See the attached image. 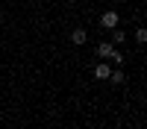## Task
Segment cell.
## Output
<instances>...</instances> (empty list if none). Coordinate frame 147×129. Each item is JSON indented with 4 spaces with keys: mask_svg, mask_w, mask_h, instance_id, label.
Returning a JSON list of instances; mask_svg holds the SVG:
<instances>
[{
    "mask_svg": "<svg viewBox=\"0 0 147 129\" xmlns=\"http://www.w3.org/2000/svg\"><path fill=\"white\" fill-rule=\"evenodd\" d=\"M109 79H112L115 85H124V82H127V76H124V70H112V74H109Z\"/></svg>",
    "mask_w": 147,
    "mask_h": 129,
    "instance_id": "obj_6",
    "label": "cell"
},
{
    "mask_svg": "<svg viewBox=\"0 0 147 129\" xmlns=\"http://www.w3.org/2000/svg\"><path fill=\"white\" fill-rule=\"evenodd\" d=\"M124 41H127V32L115 27V29H112V44H124Z\"/></svg>",
    "mask_w": 147,
    "mask_h": 129,
    "instance_id": "obj_5",
    "label": "cell"
},
{
    "mask_svg": "<svg viewBox=\"0 0 147 129\" xmlns=\"http://www.w3.org/2000/svg\"><path fill=\"white\" fill-rule=\"evenodd\" d=\"M109 74H112V68H109L106 62H100V65L94 68V79H100V82H106V79H109Z\"/></svg>",
    "mask_w": 147,
    "mask_h": 129,
    "instance_id": "obj_2",
    "label": "cell"
},
{
    "mask_svg": "<svg viewBox=\"0 0 147 129\" xmlns=\"http://www.w3.org/2000/svg\"><path fill=\"white\" fill-rule=\"evenodd\" d=\"M136 38H138V41H141V44H144V41H147V29H144V27H138V29H136Z\"/></svg>",
    "mask_w": 147,
    "mask_h": 129,
    "instance_id": "obj_7",
    "label": "cell"
},
{
    "mask_svg": "<svg viewBox=\"0 0 147 129\" xmlns=\"http://www.w3.org/2000/svg\"><path fill=\"white\" fill-rule=\"evenodd\" d=\"M0 9H3V6H0Z\"/></svg>",
    "mask_w": 147,
    "mask_h": 129,
    "instance_id": "obj_8",
    "label": "cell"
},
{
    "mask_svg": "<svg viewBox=\"0 0 147 129\" xmlns=\"http://www.w3.org/2000/svg\"><path fill=\"white\" fill-rule=\"evenodd\" d=\"M85 38H88V35H85V29H82V27L71 32V41H74V44H77V47H82V44H85Z\"/></svg>",
    "mask_w": 147,
    "mask_h": 129,
    "instance_id": "obj_4",
    "label": "cell"
},
{
    "mask_svg": "<svg viewBox=\"0 0 147 129\" xmlns=\"http://www.w3.org/2000/svg\"><path fill=\"white\" fill-rule=\"evenodd\" d=\"M112 53H115V44H97V56H100L103 59V62H106V59H112Z\"/></svg>",
    "mask_w": 147,
    "mask_h": 129,
    "instance_id": "obj_3",
    "label": "cell"
},
{
    "mask_svg": "<svg viewBox=\"0 0 147 129\" xmlns=\"http://www.w3.org/2000/svg\"><path fill=\"white\" fill-rule=\"evenodd\" d=\"M118 21H121V18H118V12H115V9H106L103 15H100V27H103V29H115V27H118Z\"/></svg>",
    "mask_w": 147,
    "mask_h": 129,
    "instance_id": "obj_1",
    "label": "cell"
}]
</instances>
